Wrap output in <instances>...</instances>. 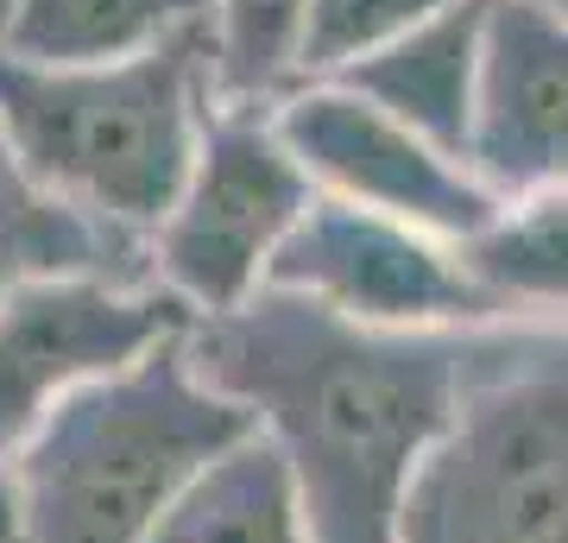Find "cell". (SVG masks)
<instances>
[{
	"mask_svg": "<svg viewBox=\"0 0 568 543\" xmlns=\"http://www.w3.org/2000/svg\"><path fill=\"white\" fill-rule=\"evenodd\" d=\"M480 329H366L265 284L190 322V361L284 455L316 543H398L410 481L448 436Z\"/></svg>",
	"mask_w": 568,
	"mask_h": 543,
	"instance_id": "obj_1",
	"label": "cell"
},
{
	"mask_svg": "<svg viewBox=\"0 0 568 543\" xmlns=\"http://www.w3.org/2000/svg\"><path fill=\"white\" fill-rule=\"evenodd\" d=\"M253 430L260 423L196 373L183 335L152 348L126 373L63 399L13 455L20 543H152L183 486Z\"/></svg>",
	"mask_w": 568,
	"mask_h": 543,
	"instance_id": "obj_2",
	"label": "cell"
},
{
	"mask_svg": "<svg viewBox=\"0 0 568 543\" xmlns=\"http://www.w3.org/2000/svg\"><path fill=\"white\" fill-rule=\"evenodd\" d=\"M215 101L209 32L121 63H26L0 51V127L26 171L133 241H152L171 215Z\"/></svg>",
	"mask_w": 568,
	"mask_h": 543,
	"instance_id": "obj_3",
	"label": "cell"
},
{
	"mask_svg": "<svg viewBox=\"0 0 568 543\" xmlns=\"http://www.w3.org/2000/svg\"><path fill=\"white\" fill-rule=\"evenodd\" d=\"M398 543H568V322H493Z\"/></svg>",
	"mask_w": 568,
	"mask_h": 543,
	"instance_id": "obj_4",
	"label": "cell"
},
{
	"mask_svg": "<svg viewBox=\"0 0 568 543\" xmlns=\"http://www.w3.org/2000/svg\"><path fill=\"white\" fill-rule=\"evenodd\" d=\"M316 209V183L260 101H215L171 215L152 228L145 265L190 316H227L272 284L284 241Z\"/></svg>",
	"mask_w": 568,
	"mask_h": 543,
	"instance_id": "obj_5",
	"label": "cell"
},
{
	"mask_svg": "<svg viewBox=\"0 0 568 543\" xmlns=\"http://www.w3.org/2000/svg\"><path fill=\"white\" fill-rule=\"evenodd\" d=\"M190 322L159 279L63 272L20 284L0 303V462H13L63 399L190 335Z\"/></svg>",
	"mask_w": 568,
	"mask_h": 543,
	"instance_id": "obj_6",
	"label": "cell"
},
{
	"mask_svg": "<svg viewBox=\"0 0 568 543\" xmlns=\"http://www.w3.org/2000/svg\"><path fill=\"white\" fill-rule=\"evenodd\" d=\"M272 114H278L284 145L316 183V197L410 222L455 247H467L506 209L474 178L467 159L443 152L386 108H373L347 82H297L291 95L272 101Z\"/></svg>",
	"mask_w": 568,
	"mask_h": 543,
	"instance_id": "obj_7",
	"label": "cell"
},
{
	"mask_svg": "<svg viewBox=\"0 0 568 543\" xmlns=\"http://www.w3.org/2000/svg\"><path fill=\"white\" fill-rule=\"evenodd\" d=\"M278 291L316 298L366 329H493L506 322L467 272L462 247L410 222L316 197L272 265Z\"/></svg>",
	"mask_w": 568,
	"mask_h": 543,
	"instance_id": "obj_8",
	"label": "cell"
},
{
	"mask_svg": "<svg viewBox=\"0 0 568 543\" xmlns=\"http://www.w3.org/2000/svg\"><path fill=\"white\" fill-rule=\"evenodd\" d=\"M467 164L499 202L568 183V7L487 0Z\"/></svg>",
	"mask_w": 568,
	"mask_h": 543,
	"instance_id": "obj_9",
	"label": "cell"
},
{
	"mask_svg": "<svg viewBox=\"0 0 568 543\" xmlns=\"http://www.w3.org/2000/svg\"><path fill=\"white\" fill-rule=\"evenodd\" d=\"M480 51H487V0H455L436 20L410 26L405 39H392L386 51H373L328 82H347L373 108H386L443 152L467 159L474 101H480Z\"/></svg>",
	"mask_w": 568,
	"mask_h": 543,
	"instance_id": "obj_10",
	"label": "cell"
},
{
	"mask_svg": "<svg viewBox=\"0 0 568 543\" xmlns=\"http://www.w3.org/2000/svg\"><path fill=\"white\" fill-rule=\"evenodd\" d=\"M63 272H114V279H152L145 241L95 222L51 197L26 171L20 145L0 127V303L32 279H63Z\"/></svg>",
	"mask_w": 568,
	"mask_h": 543,
	"instance_id": "obj_11",
	"label": "cell"
},
{
	"mask_svg": "<svg viewBox=\"0 0 568 543\" xmlns=\"http://www.w3.org/2000/svg\"><path fill=\"white\" fill-rule=\"evenodd\" d=\"M209 32V0H7L0 51L26 63H121Z\"/></svg>",
	"mask_w": 568,
	"mask_h": 543,
	"instance_id": "obj_12",
	"label": "cell"
},
{
	"mask_svg": "<svg viewBox=\"0 0 568 543\" xmlns=\"http://www.w3.org/2000/svg\"><path fill=\"white\" fill-rule=\"evenodd\" d=\"M152 543H316V531L284 455L253 430L183 486Z\"/></svg>",
	"mask_w": 568,
	"mask_h": 543,
	"instance_id": "obj_13",
	"label": "cell"
},
{
	"mask_svg": "<svg viewBox=\"0 0 568 543\" xmlns=\"http://www.w3.org/2000/svg\"><path fill=\"white\" fill-rule=\"evenodd\" d=\"M462 260L506 322H568V183L511 197Z\"/></svg>",
	"mask_w": 568,
	"mask_h": 543,
	"instance_id": "obj_14",
	"label": "cell"
},
{
	"mask_svg": "<svg viewBox=\"0 0 568 543\" xmlns=\"http://www.w3.org/2000/svg\"><path fill=\"white\" fill-rule=\"evenodd\" d=\"M310 0H209V44H215V95L272 108L297 89V44H304Z\"/></svg>",
	"mask_w": 568,
	"mask_h": 543,
	"instance_id": "obj_15",
	"label": "cell"
},
{
	"mask_svg": "<svg viewBox=\"0 0 568 543\" xmlns=\"http://www.w3.org/2000/svg\"><path fill=\"white\" fill-rule=\"evenodd\" d=\"M455 0H310L304 44H297V82H328L361 58L386 51L410 26L436 20Z\"/></svg>",
	"mask_w": 568,
	"mask_h": 543,
	"instance_id": "obj_16",
	"label": "cell"
},
{
	"mask_svg": "<svg viewBox=\"0 0 568 543\" xmlns=\"http://www.w3.org/2000/svg\"><path fill=\"white\" fill-rule=\"evenodd\" d=\"M26 512H20V481H13V462H0V543H20Z\"/></svg>",
	"mask_w": 568,
	"mask_h": 543,
	"instance_id": "obj_17",
	"label": "cell"
},
{
	"mask_svg": "<svg viewBox=\"0 0 568 543\" xmlns=\"http://www.w3.org/2000/svg\"><path fill=\"white\" fill-rule=\"evenodd\" d=\"M0 20H7V0H0Z\"/></svg>",
	"mask_w": 568,
	"mask_h": 543,
	"instance_id": "obj_18",
	"label": "cell"
},
{
	"mask_svg": "<svg viewBox=\"0 0 568 543\" xmlns=\"http://www.w3.org/2000/svg\"><path fill=\"white\" fill-rule=\"evenodd\" d=\"M556 7H568V0H556Z\"/></svg>",
	"mask_w": 568,
	"mask_h": 543,
	"instance_id": "obj_19",
	"label": "cell"
}]
</instances>
